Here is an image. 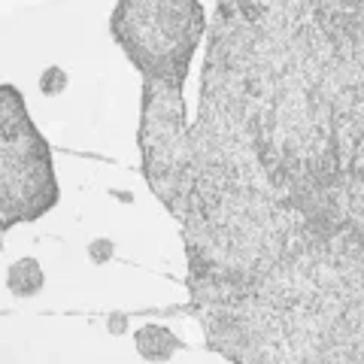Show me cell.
I'll use <instances>...</instances> for the list:
<instances>
[{"instance_id":"obj_2","label":"cell","mask_w":364,"mask_h":364,"mask_svg":"<svg viewBox=\"0 0 364 364\" xmlns=\"http://www.w3.org/2000/svg\"><path fill=\"white\" fill-rule=\"evenodd\" d=\"M182 346L186 343H182V340L164 325H143V328L134 331V349L143 361L164 364V361L173 358Z\"/></svg>"},{"instance_id":"obj_4","label":"cell","mask_w":364,"mask_h":364,"mask_svg":"<svg viewBox=\"0 0 364 364\" xmlns=\"http://www.w3.org/2000/svg\"><path fill=\"white\" fill-rule=\"evenodd\" d=\"M64 88H67V73L61 70V67H49V70L40 76V91L43 95L55 97V95H61Z\"/></svg>"},{"instance_id":"obj_1","label":"cell","mask_w":364,"mask_h":364,"mask_svg":"<svg viewBox=\"0 0 364 364\" xmlns=\"http://www.w3.org/2000/svg\"><path fill=\"white\" fill-rule=\"evenodd\" d=\"M61 200L52 146L33 122L25 95L0 82V246L18 225H31Z\"/></svg>"},{"instance_id":"obj_3","label":"cell","mask_w":364,"mask_h":364,"mask_svg":"<svg viewBox=\"0 0 364 364\" xmlns=\"http://www.w3.org/2000/svg\"><path fill=\"white\" fill-rule=\"evenodd\" d=\"M46 289V273L43 264L33 255H21L16 258L6 270V291L18 301H33L37 294Z\"/></svg>"}]
</instances>
